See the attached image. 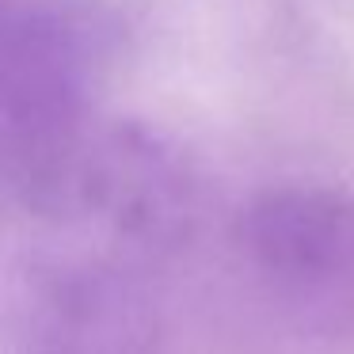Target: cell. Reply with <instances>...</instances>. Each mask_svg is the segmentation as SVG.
<instances>
[{"label": "cell", "instance_id": "cell-1", "mask_svg": "<svg viewBox=\"0 0 354 354\" xmlns=\"http://www.w3.org/2000/svg\"><path fill=\"white\" fill-rule=\"evenodd\" d=\"M240 244L278 301L313 335L354 343V194L270 187L248 202Z\"/></svg>", "mask_w": 354, "mask_h": 354}, {"label": "cell", "instance_id": "cell-2", "mask_svg": "<svg viewBox=\"0 0 354 354\" xmlns=\"http://www.w3.org/2000/svg\"><path fill=\"white\" fill-rule=\"evenodd\" d=\"M107 27L92 16H35L4 46L0 57V122L8 126L19 156L31 168H57L77 115L84 111Z\"/></svg>", "mask_w": 354, "mask_h": 354}]
</instances>
